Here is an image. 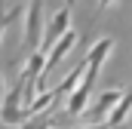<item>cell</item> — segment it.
Listing matches in <instances>:
<instances>
[{
    "instance_id": "obj_1",
    "label": "cell",
    "mask_w": 132,
    "mask_h": 129,
    "mask_svg": "<svg viewBox=\"0 0 132 129\" xmlns=\"http://www.w3.org/2000/svg\"><path fill=\"white\" fill-rule=\"evenodd\" d=\"M111 49H114V40L111 37H101L98 43L86 52V71H83V77H80V83L68 92V104H65V114L68 117H80L83 111H86V101H89V92H92V86H95V77H98V68L104 64V59L111 55Z\"/></svg>"
},
{
    "instance_id": "obj_2",
    "label": "cell",
    "mask_w": 132,
    "mask_h": 129,
    "mask_svg": "<svg viewBox=\"0 0 132 129\" xmlns=\"http://www.w3.org/2000/svg\"><path fill=\"white\" fill-rule=\"evenodd\" d=\"M22 92H25V83L22 80L12 89L3 92V98H0V123L3 126L15 129V123H22Z\"/></svg>"
},
{
    "instance_id": "obj_3",
    "label": "cell",
    "mask_w": 132,
    "mask_h": 129,
    "mask_svg": "<svg viewBox=\"0 0 132 129\" xmlns=\"http://www.w3.org/2000/svg\"><path fill=\"white\" fill-rule=\"evenodd\" d=\"M68 25H71V9L62 6V9L52 15V22H49V25H43V34H40V46H37V52H43V55H46V52L52 49V43H55L65 31H71Z\"/></svg>"
},
{
    "instance_id": "obj_4",
    "label": "cell",
    "mask_w": 132,
    "mask_h": 129,
    "mask_svg": "<svg viewBox=\"0 0 132 129\" xmlns=\"http://www.w3.org/2000/svg\"><path fill=\"white\" fill-rule=\"evenodd\" d=\"M120 95H123L120 89H108V92H101V95L95 98V104L86 111V117H89V120H101V117H108V114L114 111V104L120 101Z\"/></svg>"
},
{
    "instance_id": "obj_5",
    "label": "cell",
    "mask_w": 132,
    "mask_h": 129,
    "mask_svg": "<svg viewBox=\"0 0 132 129\" xmlns=\"http://www.w3.org/2000/svg\"><path fill=\"white\" fill-rule=\"evenodd\" d=\"M129 114H132V89H129V92H123L120 101L114 104V111L108 114V129H120L126 120H129Z\"/></svg>"
},
{
    "instance_id": "obj_6",
    "label": "cell",
    "mask_w": 132,
    "mask_h": 129,
    "mask_svg": "<svg viewBox=\"0 0 132 129\" xmlns=\"http://www.w3.org/2000/svg\"><path fill=\"white\" fill-rule=\"evenodd\" d=\"M52 126H55L52 114H34V117H28L22 123V129H52Z\"/></svg>"
},
{
    "instance_id": "obj_7",
    "label": "cell",
    "mask_w": 132,
    "mask_h": 129,
    "mask_svg": "<svg viewBox=\"0 0 132 129\" xmlns=\"http://www.w3.org/2000/svg\"><path fill=\"white\" fill-rule=\"evenodd\" d=\"M25 12V6H12V9H6V12H0V43H3V31H6V25H12L19 15Z\"/></svg>"
},
{
    "instance_id": "obj_8",
    "label": "cell",
    "mask_w": 132,
    "mask_h": 129,
    "mask_svg": "<svg viewBox=\"0 0 132 129\" xmlns=\"http://www.w3.org/2000/svg\"><path fill=\"white\" fill-rule=\"evenodd\" d=\"M111 3H114V0H98V6H95V12H104V9H108Z\"/></svg>"
},
{
    "instance_id": "obj_9",
    "label": "cell",
    "mask_w": 132,
    "mask_h": 129,
    "mask_svg": "<svg viewBox=\"0 0 132 129\" xmlns=\"http://www.w3.org/2000/svg\"><path fill=\"white\" fill-rule=\"evenodd\" d=\"M3 92H6V80H3V74H0V98H3Z\"/></svg>"
},
{
    "instance_id": "obj_10",
    "label": "cell",
    "mask_w": 132,
    "mask_h": 129,
    "mask_svg": "<svg viewBox=\"0 0 132 129\" xmlns=\"http://www.w3.org/2000/svg\"><path fill=\"white\" fill-rule=\"evenodd\" d=\"M65 6H68V9H71V6H74V0H65Z\"/></svg>"
},
{
    "instance_id": "obj_11",
    "label": "cell",
    "mask_w": 132,
    "mask_h": 129,
    "mask_svg": "<svg viewBox=\"0 0 132 129\" xmlns=\"http://www.w3.org/2000/svg\"><path fill=\"white\" fill-rule=\"evenodd\" d=\"M101 129H108V126H101Z\"/></svg>"
}]
</instances>
